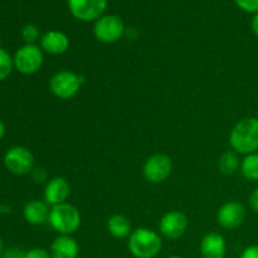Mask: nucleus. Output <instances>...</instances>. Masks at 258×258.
Here are the masks:
<instances>
[{"instance_id":"1a4fd4ad","label":"nucleus","mask_w":258,"mask_h":258,"mask_svg":"<svg viewBox=\"0 0 258 258\" xmlns=\"http://www.w3.org/2000/svg\"><path fill=\"white\" fill-rule=\"evenodd\" d=\"M107 0H68V9L81 22H96L105 15Z\"/></svg>"},{"instance_id":"c85d7f7f","label":"nucleus","mask_w":258,"mask_h":258,"mask_svg":"<svg viewBox=\"0 0 258 258\" xmlns=\"http://www.w3.org/2000/svg\"><path fill=\"white\" fill-rule=\"evenodd\" d=\"M5 133H7V128H5L4 122H3V121L0 120V140H2V139L4 138Z\"/></svg>"},{"instance_id":"4be33fe9","label":"nucleus","mask_w":258,"mask_h":258,"mask_svg":"<svg viewBox=\"0 0 258 258\" xmlns=\"http://www.w3.org/2000/svg\"><path fill=\"white\" fill-rule=\"evenodd\" d=\"M237 7L246 13H258V0H234Z\"/></svg>"},{"instance_id":"dca6fc26","label":"nucleus","mask_w":258,"mask_h":258,"mask_svg":"<svg viewBox=\"0 0 258 258\" xmlns=\"http://www.w3.org/2000/svg\"><path fill=\"white\" fill-rule=\"evenodd\" d=\"M49 207L45 202L30 201L23 209V217L32 226H42L49 218Z\"/></svg>"},{"instance_id":"aec40b11","label":"nucleus","mask_w":258,"mask_h":258,"mask_svg":"<svg viewBox=\"0 0 258 258\" xmlns=\"http://www.w3.org/2000/svg\"><path fill=\"white\" fill-rule=\"evenodd\" d=\"M14 70V58L5 49L0 48V81H4Z\"/></svg>"},{"instance_id":"423d86ee","label":"nucleus","mask_w":258,"mask_h":258,"mask_svg":"<svg viewBox=\"0 0 258 258\" xmlns=\"http://www.w3.org/2000/svg\"><path fill=\"white\" fill-rule=\"evenodd\" d=\"M125 34L122 19L115 14H105L93 24V35L101 43L112 44L118 42Z\"/></svg>"},{"instance_id":"7ed1b4c3","label":"nucleus","mask_w":258,"mask_h":258,"mask_svg":"<svg viewBox=\"0 0 258 258\" xmlns=\"http://www.w3.org/2000/svg\"><path fill=\"white\" fill-rule=\"evenodd\" d=\"M81 213L73 204L62 203L50 207L48 223L60 236H72L80 229Z\"/></svg>"},{"instance_id":"6ab92c4d","label":"nucleus","mask_w":258,"mask_h":258,"mask_svg":"<svg viewBox=\"0 0 258 258\" xmlns=\"http://www.w3.org/2000/svg\"><path fill=\"white\" fill-rule=\"evenodd\" d=\"M241 173L247 180L258 181V153H252L242 159Z\"/></svg>"},{"instance_id":"2eb2a0df","label":"nucleus","mask_w":258,"mask_h":258,"mask_svg":"<svg viewBox=\"0 0 258 258\" xmlns=\"http://www.w3.org/2000/svg\"><path fill=\"white\" fill-rule=\"evenodd\" d=\"M52 258H77L80 246L72 236H58L52 242L49 248Z\"/></svg>"},{"instance_id":"a211bd4d","label":"nucleus","mask_w":258,"mask_h":258,"mask_svg":"<svg viewBox=\"0 0 258 258\" xmlns=\"http://www.w3.org/2000/svg\"><path fill=\"white\" fill-rule=\"evenodd\" d=\"M242 160L239 159V154L234 150H228L221 155L218 160V169L222 174L226 175H232L237 171L241 170Z\"/></svg>"},{"instance_id":"9b49d317","label":"nucleus","mask_w":258,"mask_h":258,"mask_svg":"<svg viewBox=\"0 0 258 258\" xmlns=\"http://www.w3.org/2000/svg\"><path fill=\"white\" fill-rule=\"evenodd\" d=\"M217 223L224 229H236L246 219V208L242 203L231 201L224 203L217 212Z\"/></svg>"},{"instance_id":"9d476101","label":"nucleus","mask_w":258,"mask_h":258,"mask_svg":"<svg viewBox=\"0 0 258 258\" xmlns=\"http://www.w3.org/2000/svg\"><path fill=\"white\" fill-rule=\"evenodd\" d=\"M189 226L188 217L180 211H169L159 221V233L175 241L184 236Z\"/></svg>"},{"instance_id":"cd10ccee","label":"nucleus","mask_w":258,"mask_h":258,"mask_svg":"<svg viewBox=\"0 0 258 258\" xmlns=\"http://www.w3.org/2000/svg\"><path fill=\"white\" fill-rule=\"evenodd\" d=\"M251 28H252V32L254 33V35L258 37V13L253 14V18H252V22H251Z\"/></svg>"},{"instance_id":"f8f14e48","label":"nucleus","mask_w":258,"mask_h":258,"mask_svg":"<svg viewBox=\"0 0 258 258\" xmlns=\"http://www.w3.org/2000/svg\"><path fill=\"white\" fill-rule=\"evenodd\" d=\"M71 185L68 180L63 176H54L45 183L44 188V202L50 207L58 204L67 203L70 198Z\"/></svg>"},{"instance_id":"c756f323","label":"nucleus","mask_w":258,"mask_h":258,"mask_svg":"<svg viewBox=\"0 0 258 258\" xmlns=\"http://www.w3.org/2000/svg\"><path fill=\"white\" fill-rule=\"evenodd\" d=\"M5 248H4V242H3L2 237H0V257H2V254L4 253Z\"/></svg>"},{"instance_id":"a878e982","label":"nucleus","mask_w":258,"mask_h":258,"mask_svg":"<svg viewBox=\"0 0 258 258\" xmlns=\"http://www.w3.org/2000/svg\"><path fill=\"white\" fill-rule=\"evenodd\" d=\"M239 258H258V244H251L242 251Z\"/></svg>"},{"instance_id":"7c9ffc66","label":"nucleus","mask_w":258,"mask_h":258,"mask_svg":"<svg viewBox=\"0 0 258 258\" xmlns=\"http://www.w3.org/2000/svg\"><path fill=\"white\" fill-rule=\"evenodd\" d=\"M168 258H183V257H180V256H170V257H168Z\"/></svg>"},{"instance_id":"39448f33","label":"nucleus","mask_w":258,"mask_h":258,"mask_svg":"<svg viewBox=\"0 0 258 258\" xmlns=\"http://www.w3.org/2000/svg\"><path fill=\"white\" fill-rule=\"evenodd\" d=\"M14 68L25 76L34 75L42 68L44 52L37 44H24L15 52Z\"/></svg>"},{"instance_id":"2f4dec72","label":"nucleus","mask_w":258,"mask_h":258,"mask_svg":"<svg viewBox=\"0 0 258 258\" xmlns=\"http://www.w3.org/2000/svg\"><path fill=\"white\" fill-rule=\"evenodd\" d=\"M0 44H2V39H0Z\"/></svg>"},{"instance_id":"bb28decb","label":"nucleus","mask_w":258,"mask_h":258,"mask_svg":"<svg viewBox=\"0 0 258 258\" xmlns=\"http://www.w3.org/2000/svg\"><path fill=\"white\" fill-rule=\"evenodd\" d=\"M248 204L249 207H251L252 211L258 214V188L254 189V190L251 193V196H249Z\"/></svg>"},{"instance_id":"f257e3e1","label":"nucleus","mask_w":258,"mask_h":258,"mask_svg":"<svg viewBox=\"0 0 258 258\" xmlns=\"http://www.w3.org/2000/svg\"><path fill=\"white\" fill-rule=\"evenodd\" d=\"M229 145L239 155H249L258 150V118L239 120L229 134Z\"/></svg>"},{"instance_id":"20e7f679","label":"nucleus","mask_w":258,"mask_h":258,"mask_svg":"<svg viewBox=\"0 0 258 258\" xmlns=\"http://www.w3.org/2000/svg\"><path fill=\"white\" fill-rule=\"evenodd\" d=\"M86 78L72 71L62 70L55 72L49 80V90L59 100H71L80 92Z\"/></svg>"},{"instance_id":"f03ea898","label":"nucleus","mask_w":258,"mask_h":258,"mask_svg":"<svg viewBox=\"0 0 258 258\" xmlns=\"http://www.w3.org/2000/svg\"><path fill=\"white\" fill-rule=\"evenodd\" d=\"M127 247L135 258H155L163 249V239L158 232L140 227L130 234Z\"/></svg>"},{"instance_id":"0eeeda50","label":"nucleus","mask_w":258,"mask_h":258,"mask_svg":"<svg viewBox=\"0 0 258 258\" xmlns=\"http://www.w3.org/2000/svg\"><path fill=\"white\" fill-rule=\"evenodd\" d=\"M173 160L168 154L156 153L149 156L143 166V175L151 184H160L170 176Z\"/></svg>"},{"instance_id":"5701e85b","label":"nucleus","mask_w":258,"mask_h":258,"mask_svg":"<svg viewBox=\"0 0 258 258\" xmlns=\"http://www.w3.org/2000/svg\"><path fill=\"white\" fill-rule=\"evenodd\" d=\"M25 258H52V256H50L49 251L37 247V248H32L27 251Z\"/></svg>"},{"instance_id":"b1692460","label":"nucleus","mask_w":258,"mask_h":258,"mask_svg":"<svg viewBox=\"0 0 258 258\" xmlns=\"http://www.w3.org/2000/svg\"><path fill=\"white\" fill-rule=\"evenodd\" d=\"M25 254L27 252H24L23 249L18 248V247H12V248L5 249L0 258H25Z\"/></svg>"},{"instance_id":"393cba45","label":"nucleus","mask_w":258,"mask_h":258,"mask_svg":"<svg viewBox=\"0 0 258 258\" xmlns=\"http://www.w3.org/2000/svg\"><path fill=\"white\" fill-rule=\"evenodd\" d=\"M32 176L35 183H47L48 174L44 168H34L32 171Z\"/></svg>"},{"instance_id":"f3484780","label":"nucleus","mask_w":258,"mask_h":258,"mask_svg":"<svg viewBox=\"0 0 258 258\" xmlns=\"http://www.w3.org/2000/svg\"><path fill=\"white\" fill-rule=\"evenodd\" d=\"M107 231L113 238L123 239L133 233V224L128 217L123 214H113L107 221Z\"/></svg>"},{"instance_id":"6e6552de","label":"nucleus","mask_w":258,"mask_h":258,"mask_svg":"<svg viewBox=\"0 0 258 258\" xmlns=\"http://www.w3.org/2000/svg\"><path fill=\"white\" fill-rule=\"evenodd\" d=\"M4 165L15 175H27L34 169V155L24 146H13L5 153Z\"/></svg>"},{"instance_id":"ddd939ff","label":"nucleus","mask_w":258,"mask_h":258,"mask_svg":"<svg viewBox=\"0 0 258 258\" xmlns=\"http://www.w3.org/2000/svg\"><path fill=\"white\" fill-rule=\"evenodd\" d=\"M42 50L52 55L64 54L70 49V38L60 30H48L42 34L39 40Z\"/></svg>"},{"instance_id":"4468645a","label":"nucleus","mask_w":258,"mask_h":258,"mask_svg":"<svg viewBox=\"0 0 258 258\" xmlns=\"http://www.w3.org/2000/svg\"><path fill=\"white\" fill-rule=\"evenodd\" d=\"M199 251L203 258H224L227 254V242L221 233L211 232L202 238Z\"/></svg>"},{"instance_id":"412c9836","label":"nucleus","mask_w":258,"mask_h":258,"mask_svg":"<svg viewBox=\"0 0 258 258\" xmlns=\"http://www.w3.org/2000/svg\"><path fill=\"white\" fill-rule=\"evenodd\" d=\"M40 32L39 28L35 24H27L22 29V38L25 42V44H35L38 40H40Z\"/></svg>"}]
</instances>
